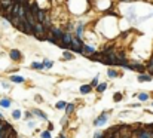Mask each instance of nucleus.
<instances>
[{
  "label": "nucleus",
  "instance_id": "obj_38",
  "mask_svg": "<svg viewBox=\"0 0 153 138\" xmlns=\"http://www.w3.org/2000/svg\"><path fill=\"white\" fill-rule=\"evenodd\" d=\"M152 138H153V129H152Z\"/></svg>",
  "mask_w": 153,
  "mask_h": 138
},
{
  "label": "nucleus",
  "instance_id": "obj_3",
  "mask_svg": "<svg viewBox=\"0 0 153 138\" xmlns=\"http://www.w3.org/2000/svg\"><path fill=\"white\" fill-rule=\"evenodd\" d=\"M74 37H79V39H82L83 40V34H85V21H79L77 22V25H76V28H74Z\"/></svg>",
  "mask_w": 153,
  "mask_h": 138
},
{
  "label": "nucleus",
  "instance_id": "obj_24",
  "mask_svg": "<svg viewBox=\"0 0 153 138\" xmlns=\"http://www.w3.org/2000/svg\"><path fill=\"white\" fill-rule=\"evenodd\" d=\"M98 79H100V76H98V74H97V76H95V77H94V79H92V82H91V83H89V85H91V86H92V89H94V88H97V86H98V83H100V80H98Z\"/></svg>",
  "mask_w": 153,
  "mask_h": 138
},
{
  "label": "nucleus",
  "instance_id": "obj_23",
  "mask_svg": "<svg viewBox=\"0 0 153 138\" xmlns=\"http://www.w3.org/2000/svg\"><path fill=\"white\" fill-rule=\"evenodd\" d=\"M65 105H67V103H65V101H58V103L55 104V108H57V110H64Z\"/></svg>",
  "mask_w": 153,
  "mask_h": 138
},
{
  "label": "nucleus",
  "instance_id": "obj_14",
  "mask_svg": "<svg viewBox=\"0 0 153 138\" xmlns=\"http://www.w3.org/2000/svg\"><path fill=\"white\" fill-rule=\"evenodd\" d=\"M153 80V77L150 76V74H138V82H152Z\"/></svg>",
  "mask_w": 153,
  "mask_h": 138
},
{
  "label": "nucleus",
  "instance_id": "obj_34",
  "mask_svg": "<svg viewBox=\"0 0 153 138\" xmlns=\"http://www.w3.org/2000/svg\"><path fill=\"white\" fill-rule=\"evenodd\" d=\"M57 138H67V137H65V135H64V131H62V132H61V134H59V135H58Z\"/></svg>",
  "mask_w": 153,
  "mask_h": 138
},
{
  "label": "nucleus",
  "instance_id": "obj_25",
  "mask_svg": "<svg viewBox=\"0 0 153 138\" xmlns=\"http://www.w3.org/2000/svg\"><path fill=\"white\" fill-rule=\"evenodd\" d=\"M46 40H48V42H51V43H54V45H57V39H55V37L49 33V31H48V34H46Z\"/></svg>",
  "mask_w": 153,
  "mask_h": 138
},
{
  "label": "nucleus",
  "instance_id": "obj_17",
  "mask_svg": "<svg viewBox=\"0 0 153 138\" xmlns=\"http://www.w3.org/2000/svg\"><path fill=\"white\" fill-rule=\"evenodd\" d=\"M33 70H37V71H42V70H45L43 68V64L42 62H31V65H30Z\"/></svg>",
  "mask_w": 153,
  "mask_h": 138
},
{
  "label": "nucleus",
  "instance_id": "obj_36",
  "mask_svg": "<svg viewBox=\"0 0 153 138\" xmlns=\"http://www.w3.org/2000/svg\"><path fill=\"white\" fill-rule=\"evenodd\" d=\"M34 100H36V101H42V98H40V95H36V97H34Z\"/></svg>",
  "mask_w": 153,
  "mask_h": 138
},
{
  "label": "nucleus",
  "instance_id": "obj_7",
  "mask_svg": "<svg viewBox=\"0 0 153 138\" xmlns=\"http://www.w3.org/2000/svg\"><path fill=\"white\" fill-rule=\"evenodd\" d=\"M30 111H31V114H33V116L36 114V116H37V117H40L42 120H48V116H46V113H45V111H42L40 108H31Z\"/></svg>",
  "mask_w": 153,
  "mask_h": 138
},
{
  "label": "nucleus",
  "instance_id": "obj_37",
  "mask_svg": "<svg viewBox=\"0 0 153 138\" xmlns=\"http://www.w3.org/2000/svg\"><path fill=\"white\" fill-rule=\"evenodd\" d=\"M0 120H5V116H3L2 113H0Z\"/></svg>",
  "mask_w": 153,
  "mask_h": 138
},
{
  "label": "nucleus",
  "instance_id": "obj_13",
  "mask_svg": "<svg viewBox=\"0 0 153 138\" xmlns=\"http://www.w3.org/2000/svg\"><path fill=\"white\" fill-rule=\"evenodd\" d=\"M79 92H80L82 95H88V94H91V92H92V86L91 85H82L80 89H79Z\"/></svg>",
  "mask_w": 153,
  "mask_h": 138
},
{
  "label": "nucleus",
  "instance_id": "obj_39",
  "mask_svg": "<svg viewBox=\"0 0 153 138\" xmlns=\"http://www.w3.org/2000/svg\"><path fill=\"white\" fill-rule=\"evenodd\" d=\"M18 138H24V137H19V135H18Z\"/></svg>",
  "mask_w": 153,
  "mask_h": 138
},
{
  "label": "nucleus",
  "instance_id": "obj_26",
  "mask_svg": "<svg viewBox=\"0 0 153 138\" xmlns=\"http://www.w3.org/2000/svg\"><path fill=\"white\" fill-rule=\"evenodd\" d=\"M23 117H24V120H31V119H33V114H31L30 110H27V111L24 113V116H23Z\"/></svg>",
  "mask_w": 153,
  "mask_h": 138
},
{
  "label": "nucleus",
  "instance_id": "obj_29",
  "mask_svg": "<svg viewBox=\"0 0 153 138\" xmlns=\"http://www.w3.org/2000/svg\"><path fill=\"white\" fill-rule=\"evenodd\" d=\"M122 97H123L122 94H119V92H116V94L113 95V100H115V103H120V101H122Z\"/></svg>",
  "mask_w": 153,
  "mask_h": 138
},
{
  "label": "nucleus",
  "instance_id": "obj_28",
  "mask_svg": "<svg viewBox=\"0 0 153 138\" xmlns=\"http://www.w3.org/2000/svg\"><path fill=\"white\" fill-rule=\"evenodd\" d=\"M94 138H107V137H106L104 131H97V132L94 134Z\"/></svg>",
  "mask_w": 153,
  "mask_h": 138
},
{
  "label": "nucleus",
  "instance_id": "obj_40",
  "mask_svg": "<svg viewBox=\"0 0 153 138\" xmlns=\"http://www.w3.org/2000/svg\"><path fill=\"white\" fill-rule=\"evenodd\" d=\"M152 105H153V103H152Z\"/></svg>",
  "mask_w": 153,
  "mask_h": 138
},
{
  "label": "nucleus",
  "instance_id": "obj_8",
  "mask_svg": "<svg viewBox=\"0 0 153 138\" xmlns=\"http://www.w3.org/2000/svg\"><path fill=\"white\" fill-rule=\"evenodd\" d=\"M9 82H12V83H25V77L19 76V74H12V76H9Z\"/></svg>",
  "mask_w": 153,
  "mask_h": 138
},
{
  "label": "nucleus",
  "instance_id": "obj_19",
  "mask_svg": "<svg viewBox=\"0 0 153 138\" xmlns=\"http://www.w3.org/2000/svg\"><path fill=\"white\" fill-rule=\"evenodd\" d=\"M137 98H138L141 103H144V101H147L150 97H149V94H146V92H140V94H137Z\"/></svg>",
  "mask_w": 153,
  "mask_h": 138
},
{
  "label": "nucleus",
  "instance_id": "obj_11",
  "mask_svg": "<svg viewBox=\"0 0 153 138\" xmlns=\"http://www.w3.org/2000/svg\"><path fill=\"white\" fill-rule=\"evenodd\" d=\"M94 52H95V49L92 48V46L86 45V43L83 45V48H82V54H83V55H86V57H88V55H92Z\"/></svg>",
  "mask_w": 153,
  "mask_h": 138
},
{
  "label": "nucleus",
  "instance_id": "obj_4",
  "mask_svg": "<svg viewBox=\"0 0 153 138\" xmlns=\"http://www.w3.org/2000/svg\"><path fill=\"white\" fill-rule=\"evenodd\" d=\"M49 33L57 39V45H58V43L61 42V37H62V33H64V31H62V28H59V27H54V25H52V27L49 28Z\"/></svg>",
  "mask_w": 153,
  "mask_h": 138
},
{
  "label": "nucleus",
  "instance_id": "obj_6",
  "mask_svg": "<svg viewBox=\"0 0 153 138\" xmlns=\"http://www.w3.org/2000/svg\"><path fill=\"white\" fill-rule=\"evenodd\" d=\"M129 67H131V70L137 71L138 74H143V73L146 71V67H144L143 64H140V62H131V64H129Z\"/></svg>",
  "mask_w": 153,
  "mask_h": 138
},
{
  "label": "nucleus",
  "instance_id": "obj_30",
  "mask_svg": "<svg viewBox=\"0 0 153 138\" xmlns=\"http://www.w3.org/2000/svg\"><path fill=\"white\" fill-rule=\"evenodd\" d=\"M2 86H3L5 89H11V83H9V82H2Z\"/></svg>",
  "mask_w": 153,
  "mask_h": 138
},
{
  "label": "nucleus",
  "instance_id": "obj_22",
  "mask_svg": "<svg viewBox=\"0 0 153 138\" xmlns=\"http://www.w3.org/2000/svg\"><path fill=\"white\" fill-rule=\"evenodd\" d=\"M107 76L110 77V79H116L119 76V73L116 70H113V68H108V71H107Z\"/></svg>",
  "mask_w": 153,
  "mask_h": 138
},
{
  "label": "nucleus",
  "instance_id": "obj_9",
  "mask_svg": "<svg viewBox=\"0 0 153 138\" xmlns=\"http://www.w3.org/2000/svg\"><path fill=\"white\" fill-rule=\"evenodd\" d=\"M12 105V100L8 98V97H2L0 98V107L2 108H9Z\"/></svg>",
  "mask_w": 153,
  "mask_h": 138
},
{
  "label": "nucleus",
  "instance_id": "obj_32",
  "mask_svg": "<svg viewBox=\"0 0 153 138\" xmlns=\"http://www.w3.org/2000/svg\"><path fill=\"white\" fill-rule=\"evenodd\" d=\"M147 67H149V70H153V57L150 58V61H149V64H147Z\"/></svg>",
  "mask_w": 153,
  "mask_h": 138
},
{
  "label": "nucleus",
  "instance_id": "obj_31",
  "mask_svg": "<svg viewBox=\"0 0 153 138\" xmlns=\"http://www.w3.org/2000/svg\"><path fill=\"white\" fill-rule=\"evenodd\" d=\"M27 125H28V128H34L36 126V122L34 120H27Z\"/></svg>",
  "mask_w": 153,
  "mask_h": 138
},
{
  "label": "nucleus",
  "instance_id": "obj_27",
  "mask_svg": "<svg viewBox=\"0 0 153 138\" xmlns=\"http://www.w3.org/2000/svg\"><path fill=\"white\" fill-rule=\"evenodd\" d=\"M40 138H52V135H51L49 131H42L40 132Z\"/></svg>",
  "mask_w": 153,
  "mask_h": 138
},
{
  "label": "nucleus",
  "instance_id": "obj_15",
  "mask_svg": "<svg viewBox=\"0 0 153 138\" xmlns=\"http://www.w3.org/2000/svg\"><path fill=\"white\" fill-rule=\"evenodd\" d=\"M101 57H103L101 52H94L92 55H88V59H91V61H100Z\"/></svg>",
  "mask_w": 153,
  "mask_h": 138
},
{
  "label": "nucleus",
  "instance_id": "obj_12",
  "mask_svg": "<svg viewBox=\"0 0 153 138\" xmlns=\"http://www.w3.org/2000/svg\"><path fill=\"white\" fill-rule=\"evenodd\" d=\"M65 116H70V114H73L74 113V110H76V105H74V103H67V105H65Z\"/></svg>",
  "mask_w": 153,
  "mask_h": 138
},
{
  "label": "nucleus",
  "instance_id": "obj_2",
  "mask_svg": "<svg viewBox=\"0 0 153 138\" xmlns=\"http://www.w3.org/2000/svg\"><path fill=\"white\" fill-rule=\"evenodd\" d=\"M107 113H108V111L101 113L98 117H95V119L92 120V125H94V126H97V128H98V126H104V123H106V122H107V119H108V114H107Z\"/></svg>",
  "mask_w": 153,
  "mask_h": 138
},
{
  "label": "nucleus",
  "instance_id": "obj_5",
  "mask_svg": "<svg viewBox=\"0 0 153 138\" xmlns=\"http://www.w3.org/2000/svg\"><path fill=\"white\" fill-rule=\"evenodd\" d=\"M9 58L15 62H19L21 59H23V54H21L18 49H11L9 51Z\"/></svg>",
  "mask_w": 153,
  "mask_h": 138
},
{
  "label": "nucleus",
  "instance_id": "obj_16",
  "mask_svg": "<svg viewBox=\"0 0 153 138\" xmlns=\"http://www.w3.org/2000/svg\"><path fill=\"white\" fill-rule=\"evenodd\" d=\"M42 64H43V68H45V70H49V68H52V67H54V61L46 59V58L43 59V62H42Z\"/></svg>",
  "mask_w": 153,
  "mask_h": 138
},
{
  "label": "nucleus",
  "instance_id": "obj_10",
  "mask_svg": "<svg viewBox=\"0 0 153 138\" xmlns=\"http://www.w3.org/2000/svg\"><path fill=\"white\" fill-rule=\"evenodd\" d=\"M46 11L45 9H39L37 11V13H36V21L37 22H43V21H45V18H46Z\"/></svg>",
  "mask_w": 153,
  "mask_h": 138
},
{
  "label": "nucleus",
  "instance_id": "obj_1",
  "mask_svg": "<svg viewBox=\"0 0 153 138\" xmlns=\"http://www.w3.org/2000/svg\"><path fill=\"white\" fill-rule=\"evenodd\" d=\"M83 45H85V42H83L82 39L73 36V40H72V43H70V51H72V52H76V54H82Z\"/></svg>",
  "mask_w": 153,
  "mask_h": 138
},
{
  "label": "nucleus",
  "instance_id": "obj_33",
  "mask_svg": "<svg viewBox=\"0 0 153 138\" xmlns=\"http://www.w3.org/2000/svg\"><path fill=\"white\" fill-rule=\"evenodd\" d=\"M67 119H69V116H64V117L61 119V123H62V125H65V122H67Z\"/></svg>",
  "mask_w": 153,
  "mask_h": 138
},
{
  "label": "nucleus",
  "instance_id": "obj_35",
  "mask_svg": "<svg viewBox=\"0 0 153 138\" xmlns=\"http://www.w3.org/2000/svg\"><path fill=\"white\" fill-rule=\"evenodd\" d=\"M52 129H54V125H52V123H49V125H48V131H49V132H51V131H52Z\"/></svg>",
  "mask_w": 153,
  "mask_h": 138
},
{
  "label": "nucleus",
  "instance_id": "obj_20",
  "mask_svg": "<svg viewBox=\"0 0 153 138\" xmlns=\"http://www.w3.org/2000/svg\"><path fill=\"white\" fill-rule=\"evenodd\" d=\"M106 89H107V83H106V82H104V83H98V86L95 88V91L98 92V94H103Z\"/></svg>",
  "mask_w": 153,
  "mask_h": 138
},
{
  "label": "nucleus",
  "instance_id": "obj_18",
  "mask_svg": "<svg viewBox=\"0 0 153 138\" xmlns=\"http://www.w3.org/2000/svg\"><path fill=\"white\" fill-rule=\"evenodd\" d=\"M21 117H23V113H21V110H13L12 111V119L13 120H19Z\"/></svg>",
  "mask_w": 153,
  "mask_h": 138
},
{
  "label": "nucleus",
  "instance_id": "obj_21",
  "mask_svg": "<svg viewBox=\"0 0 153 138\" xmlns=\"http://www.w3.org/2000/svg\"><path fill=\"white\" fill-rule=\"evenodd\" d=\"M73 58H74V55H73L72 51H64L62 52V59H73Z\"/></svg>",
  "mask_w": 153,
  "mask_h": 138
}]
</instances>
